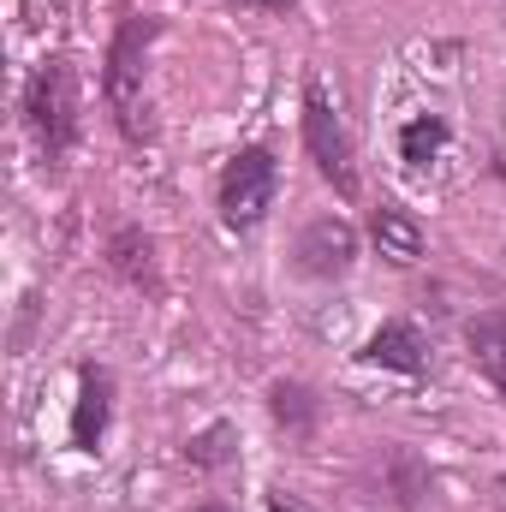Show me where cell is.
I'll use <instances>...</instances> for the list:
<instances>
[{
  "label": "cell",
  "instance_id": "cell-5",
  "mask_svg": "<svg viewBox=\"0 0 506 512\" xmlns=\"http://www.w3.org/2000/svg\"><path fill=\"white\" fill-rule=\"evenodd\" d=\"M292 256H298V268H304L310 280H340V274L358 262V233H352L340 215H316V221L298 233Z\"/></svg>",
  "mask_w": 506,
  "mask_h": 512
},
{
  "label": "cell",
  "instance_id": "cell-14",
  "mask_svg": "<svg viewBox=\"0 0 506 512\" xmlns=\"http://www.w3.org/2000/svg\"><path fill=\"white\" fill-rule=\"evenodd\" d=\"M268 512H304V507H298V501H286V495H274V501H268Z\"/></svg>",
  "mask_w": 506,
  "mask_h": 512
},
{
  "label": "cell",
  "instance_id": "cell-7",
  "mask_svg": "<svg viewBox=\"0 0 506 512\" xmlns=\"http://www.w3.org/2000/svg\"><path fill=\"white\" fill-rule=\"evenodd\" d=\"M423 334L411 328V322H381L376 334H370V346H364V358L381 364V370H399V376H417L423 370Z\"/></svg>",
  "mask_w": 506,
  "mask_h": 512
},
{
  "label": "cell",
  "instance_id": "cell-1",
  "mask_svg": "<svg viewBox=\"0 0 506 512\" xmlns=\"http://www.w3.org/2000/svg\"><path fill=\"white\" fill-rule=\"evenodd\" d=\"M155 18H126L114 48H108V72H102V96L114 108V120L126 137H149V102H143V60H149V42H155Z\"/></svg>",
  "mask_w": 506,
  "mask_h": 512
},
{
  "label": "cell",
  "instance_id": "cell-16",
  "mask_svg": "<svg viewBox=\"0 0 506 512\" xmlns=\"http://www.w3.org/2000/svg\"><path fill=\"white\" fill-rule=\"evenodd\" d=\"M256 6H292V0H256Z\"/></svg>",
  "mask_w": 506,
  "mask_h": 512
},
{
  "label": "cell",
  "instance_id": "cell-13",
  "mask_svg": "<svg viewBox=\"0 0 506 512\" xmlns=\"http://www.w3.org/2000/svg\"><path fill=\"white\" fill-rule=\"evenodd\" d=\"M191 459H197V465H221V459H227V429H209Z\"/></svg>",
  "mask_w": 506,
  "mask_h": 512
},
{
  "label": "cell",
  "instance_id": "cell-2",
  "mask_svg": "<svg viewBox=\"0 0 506 512\" xmlns=\"http://www.w3.org/2000/svg\"><path fill=\"white\" fill-rule=\"evenodd\" d=\"M24 120H30V131H36V143H42L48 161H60V155L72 149V137H78V78H72L66 60H48V66L30 78V90H24Z\"/></svg>",
  "mask_w": 506,
  "mask_h": 512
},
{
  "label": "cell",
  "instance_id": "cell-8",
  "mask_svg": "<svg viewBox=\"0 0 506 512\" xmlns=\"http://www.w3.org/2000/svg\"><path fill=\"white\" fill-rule=\"evenodd\" d=\"M465 346H471V364L489 376L495 393H506V310H489L465 328Z\"/></svg>",
  "mask_w": 506,
  "mask_h": 512
},
{
  "label": "cell",
  "instance_id": "cell-3",
  "mask_svg": "<svg viewBox=\"0 0 506 512\" xmlns=\"http://www.w3.org/2000/svg\"><path fill=\"white\" fill-rule=\"evenodd\" d=\"M274 191H280V167H274V155H268L262 143L239 149V155L227 161V173H221V221L239 227V233H251L256 221L274 209Z\"/></svg>",
  "mask_w": 506,
  "mask_h": 512
},
{
  "label": "cell",
  "instance_id": "cell-15",
  "mask_svg": "<svg viewBox=\"0 0 506 512\" xmlns=\"http://www.w3.org/2000/svg\"><path fill=\"white\" fill-rule=\"evenodd\" d=\"M495 501H501V512H506V477H501V489H495Z\"/></svg>",
  "mask_w": 506,
  "mask_h": 512
},
{
  "label": "cell",
  "instance_id": "cell-6",
  "mask_svg": "<svg viewBox=\"0 0 506 512\" xmlns=\"http://www.w3.org/2000/svg\"><path fill=\"white\" fill-rule=\"evenodd\" d=\"M108 399H114V382L108 370H84L78 376V411H72V441L84 453H96V441L108 435Z\"/></svg>",
  "mask_w": 506,
  "mask_h": 512
},
{
  "label": "cell",
  "instance_id": "cell-9",
  "mask_svg": "<svg viewBox=\"0 0 506 512\" xmlns=\"http://www.w3.org/2000/svg\"><path fill=\"white\" fill-rule=\"evenodd\" d=\"M370 239H376V251L393 256V262H417V256H423V227H417L399 203H381L376 215H370Z\"/></svg>",
  "mask_w": 506,
  "mask_h": 512
},
{
  "label": "cell",
  "instance_id": "cell-11",
  "mask_svg": "<svg viewBox=\"0 0 506 512\" xmlns=\"http://www.w3.org/2000/svg\"><path fill=\"white\" fill-rule=\"evenodd\" d=\"M114 262L126 268L131 286H155V245H149L143 233H120V239H114Z\"/></svg>",
  "mask_w": 506,
  "mask_h": 512
},
{
  "label": "cell",
  "instance_id": "cell-10",
  "mask_svg": "<svg viewBox=\"0 0 506 512\" xmlns=\"http://www.w3.org/2000/svg\"><path fill=\"white\" fill-rule=\"evenodd\" d=\"M441 149H447V126H441V120H429V114L399 131V155H405L411 167H423V161H429V155H441Z\"/></svg>",
  "mask_w": 506,
  "mask_h": 512
},
{
  "label": "cell",
  "instance_id": "cell-12",
  "mask_svg": "<svg viewBox=\"0 0 506 512\" xmlns=\"http://www.w3.org/2000/svg\"><path fill=\"white\" fill-rule=\"evenodd\" d=\"M268 405H274V417H280V423H292V429H310V417H316L310 387H298V382H274Z\"/></svg>",
  "mask_w": 506,
  "mask_h": 512
},
{
  "label": "cell",
  "instance_id": "cell-4",
  "mask_svg": "<svg viewBox=\"0 0 506 512\" xmlns=\"http://www.w3.org/2000/svg\"><path fill=\"white\" fill-rule=\"evenodd\" d=\"M304 143H310L316 173H322L340 197H352V191H358V173H352V137H346V126H340L334 102L322 96V84L304 90Z\"/></svg>",
  "mask_w": 506,
  "mask_h": 512
}]
</instances>
